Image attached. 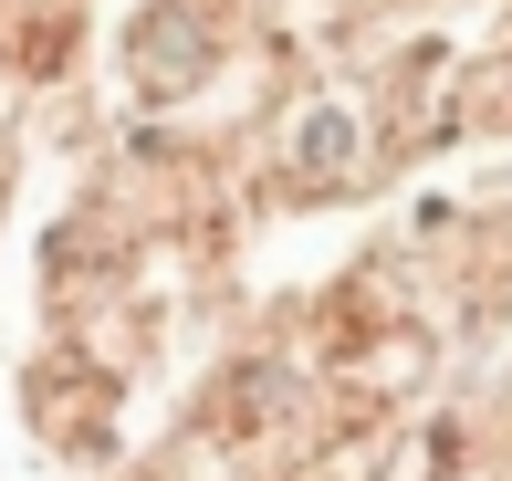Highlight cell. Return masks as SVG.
<instances>
[{
    "mask_svg": "<svg viewBox=\"0 0 512 481\" xmlns=\"http://www.w3.org/2000/svg\"><path fill=\"white\" fill-rule=\"evenodd\" d=\"M126 74H136V95H189V84L209 74V21L189 11V0H157V11L136 21Z\"/></svg>",
    "mask_w": 512,
    "mask_h": 481,
    "instance_id": "obj_1",
    "label": "cell"
},
{
    "mask_svg": "<svg viewBox=\"0 0 512 481\" xmlns=\"http://www.w3.org/2000/svg\"><path fill=\"white\" fill-rule=\"evenodd\" d=\"M356 168H366V126H356V105H314V116L293 126L283 178H293V189H335V178H356Z\"/></svg>",
    "mask_w": 512,
    "mask_h": 481,
    "instance_id": "obj_2",
    "label": "cell"
}]
</instances>
